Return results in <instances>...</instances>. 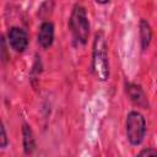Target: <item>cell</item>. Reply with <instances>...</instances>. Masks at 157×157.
Wrapping results in <instances>:
<instances>
[{
	"instance_id": "cell-1",
	"label": "cell",
	"mask_w": 157,
	"mask_h": 157,
	"mask_svg": "<svg viewBox=\"0 0 157 157\" xmlns=\"http://www.w3.org/2000/svg\"><path fill=\"white\" fill-rule=\"evenodd\" d=\"M91 67L94 76L99 81H107L109 78V59H108V47L105 36L102 31H98L94 34L92 42V60Z\"/></svg>"
},
{
	"instance_id": "cell-2",
	"label": "cell",
	"mask_w": 157,
	"mask_h": 157,
	"mask_svg": "<svg viewBox=\"0 0 157 157\" xmlns=\"http://www.w3.org/2000/svg\"><path fill=\"white\" fill-rule=\"evenodd\" d=\"M69 28L74 39L85 45L88 40L90 36V21L87 17V11L82 5H75L72 7L70 18H69Z\"/></svg>"
},
{
	"instance_id": "cell-3",
	"label": "cell",
	"mask_w": 157,
	"mask_h": 157,
	"mask_svg": "<svg viewBox=\"0 0 157 157\" xmlns=\"http://www.w3.org/2000/svg\"><path fill=\"white\" fill-rule=\"evenodd\" d=\"M146 131L147 125L145 117L137 110L129 112L125 120V135L129 144L131 146L141 145L146 136Z\"/></svg>"
},
{
	"instance_id": "cell-4",
	"label": "cell",
	"mask_w": 157,
	"mask_h": 157,
	"mask_svg": "<svg viewBox=\"0 0 157 157\" xmlns=\"http://www.w3.org/2000/svg\"><path fill=\"white\" fill-rule=\"evenodd\" d=\"M7 40H9V45L11 47V49H13L16 53H23L27 49L28 43H29L27 31L17 26H13L9 29Z\"/></svg>"
},
{
	"instance_id": "cell-5",
	"label": "cell",
	"mask_w": 157,
	"mask_h": 157,
	"mask_svg": "<svg viewBox=\"0 0 157 157\" xmlns=\"http://www.w3.org/2000/svg\"><path fill=\"white\" fill-rule=\"evenodd\" d=\"M125 92L129 97V99L140 108L147 109L148 108V99L147 96L145 94L144 90L141 88L140 85L132 83V82H125Z\"/></svg>"
},
{
	"instance_id": "cell-6",
	"label": "cell",
	"mask_w": 157,
	"mask_h": 157,
	"mask_svg": "<svg viewBox=\"0 0 157 157\" xmlns=\"http://www.w3.org/2000/svg\"><path fill=\"white\" fill-rule=\"evenodd\" d=\"M37 42L40 48L48 49L52 47L54 42V25L50 21H44L39 26V31L37 34Z\"/></svg>"
},
{
	"instance_id": "cell-7",
	"label": "cell",
	"mask_w": 157,
	"mask_h": 157,
	"mask_svg": "<svg viewBox=\"0 0 157 157\" xmlns=\"http://www.w3.org/2000/svg\"><path fill=\"white\" fill-rule=\"evenodd\" d=\"M22 146L25 155H32L36 151V137L28 124H22Z\"/></svg>"
},
{
	"instance_id": "cell-8",
	"label": "cell",
	"mask_w": 157,
	"mask_h": 157,
	"mask_svg": "<svg viewBox=\"0 0 157 157\" xmlns=\"http://www.w3.org/2000/svg\"><path fill=\"white\" fill-rule=\"evenodd\" d=\"M139 37H140V45L142 52H146L151 44L152 40V28L150 23L145 20L141 18L139 23Z\"/></svg>"
},
{
	"instance_id": "cell-9",
	"label": "cell",
	"mask_w": 157,
	"mask_h": 157,
	"mask_svg": "<svg viewBox=\"0 0 157 157\" xmlns=\"http://www.w3.org/2000/svg\"><path fill=\"white\" fill-rule=\"evenodd\" d=\"M6 146H7V136H6L5 126L2 124L1 125V141H0V147L4 150V148H6Z\"/></svg>"
},
{
	"instance_id": "cell-10",
	"label": "cell",
	"mask_w": 157,
	"mask_h": 157,
	"mask_svg": "<svg viewBox=\"0 0 157 157\" xmlns=\"http://www.w3.org/2000/svg\"><path fill=\"white\" fill-rule=\"evenodd\" d=\"M139 156H157V150L148 147V148H144L139 152Z\"/></svg>"
},
{
	"instance_id": "cell-11",
	"label": "cell",
	"mask_w": 157,
	"mask_h": 157,
	"mask_svg": "<svg viewBox=\"0 0 157 157\" xmlns=\"http://www.w3.org/2000/svg\"><path fill=\"white\" fill-rule=\"evenodd\" d=\"M110 0H96V2H98V4H101V5H105V4H108Z\"/></svg>"
}]
</instances>
